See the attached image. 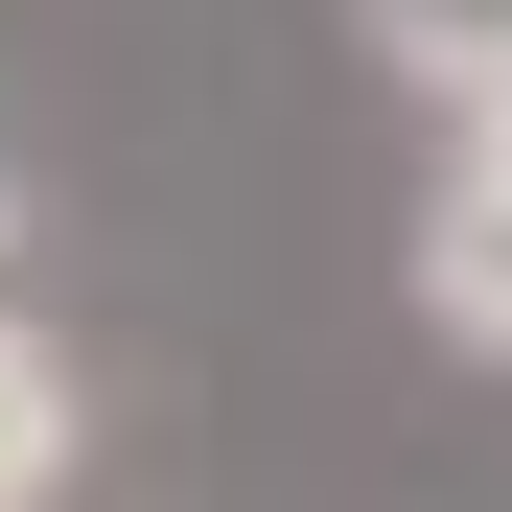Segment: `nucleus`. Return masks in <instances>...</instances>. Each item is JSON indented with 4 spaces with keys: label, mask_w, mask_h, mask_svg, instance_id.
<instances>
[{
    "label": "nucleus",
    "mask_w": 512,
    "mask_h": 512,
    "mask_svg": "<svg viewBox=\"0 0 512 512\" xmlns=\"http://www.w3.org/2000/svg\"><path fill=\"white\" fill-rule=\"evenodd\" d=\"M47 466H70V373H47V350H24V326H0V512H24V489H47Z\"/></svg>",
    "instance_id": "nucleus-3"
},
{
    "label": "nucleus",
    "mask_w": 512,
    "mask_h": 512,
    "mask_svg": "<svg viewBox=\"0 0 512 512\" xmlns=\"http://www.w3.org/2000/svg\"><path fill=\"white\" fill-rule=\"evenodd\" d=\"M373 47L419 70V94H489L512 70V0H373Z\"/></svg>",
    "instance_id": "nucleus-2"
},
{
    "label": "nucleus",
    "mask_w": 512,
    "mask_h": 512,
    "mask_svg": "<svg viewBox=\"0 0 512 512\" xmlns=\"http://www.w3.org/2000/svg\"><path fill=\"white\" fill-rule=\"evenodd\" d=\"M419 303H443L466 350H512V70L466 94V163H443V233H419Z\"/></svg>",
    "instance_id": "nucleus-1"
}]
</instances>
